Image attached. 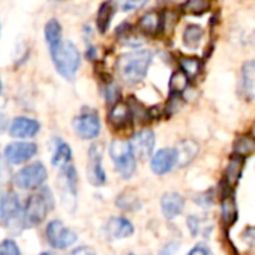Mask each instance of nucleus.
Returning <instances> with one entry per match:
<instances>
[{"mask_svg":"<svg viewBox=\"0 0 255 255\" xmlns=\"http://www.w3.org/2000/svg\"><path fill=\"white\" fill-rule=\"evenodd\" d=\"M116 12V6L114 2L111 0H105V2L99 6L98 14H96V29L99 33H105L111 24V20L114 17Z\"/></svg>","mask_w":255,"mask_h":255,"instance_id":"nucleus-22","label":"nucleus"},{"mask_svg":"<svg viewBox=\"0 0 255 255\" xmlns=\"http://www.w3.org/2000/svg\"><path fill=\"white\" fill-rule=\"evenodd\" d=\"M71 159H72V150H71L69 144L65 143L62 138H54V150H53L51 164L54 167L63 168V167L69 165Z\"/></svg>","mask_w":255,"mask_h":255,"instance_id":"nucleus-21","label":"nucleus"},{"mask_svg":"<svg viewBox=\"0 0 255 255\" xmlns=\"http://www.w3.org/2000/svg\"><path fill=\"white\" fill-rule=\"evenodd\" d=\"M53 194L48 188H44L42 191L30 195L24 207V227L33 228L41 225L45 221L48 212L53 209Z\"/></svg>","mask_w":255,"mask_h":255,"instance_id":"nucleus-4","label":"nucleus"},{"mask_svg":"<svg viewBox=\"0 0 255 255\" xmlns=\"http://www.w3.org/2000/svg\"><path fill=\"white\" fill-rule=\"evenodd\" d=\"M0 221L5 227L17 225L18 221L24 224V210L21 209L20 200L14 192L6 194L0 203Z\"/></svg>","mask_w":255,"mask_h":255,"instance_id":"nucleus-8","label":"nucleus"},{"mask_svg":"<svg viewBox=\"0 0 255 255\" xmlns=\"http://www.w3.org/2000/svg\"><path fill=\"white\" fill-rule=\"evenodd\" d=\"M128 255H135V254H128Z\"/></svg>","mask_w":255,"mask_h":255,"instance_id":"nucleus-43","label":"nucleus"},{"mask_svg":"<svg viewBox=\"0 0 255 255\" xmlns=\"http://www.w3.org/2000/svg\"><path fill=\"white\" fill-rule=\"evenodd\" d=\"M180 69L189 77H195L200 71H201V62L200 59L197 57H192V56H186V57H182L180 59Z\"/></svg>","mask_w":255,"mask_h":255,"instance_id":"nucleus-29","label":"nucleus"},{"mask_svg":"<svg viewBox=\"0 0 255 255\" xmlns=\"http://www.w3.org/2000/svg\"><path fill=\"white\" fill-rule=\"evenodd\" d=\"M177 165V152L176 147H165L159 149L156 153H153L150 159V168L155 174L164 176Z\"/></svg>","mask_w":255,"mask_h":255,"instance_id":"nucleus-13","label":"nucleus"},{"mask_svg":"<svg viewBox=\"0 0 255 255\" xmlns=\"http://www.w3.org/2000/svg\"><path fill=\"white\" fill-rule=\"evenodd\" d=\"M152 60L153 54L150 50H134L122 54L116 63V69L122 83L128 86L140 83L146 77Z\"/></svg>","mask_w":255,"mask_h":255,"instance_id":"nucleus-1","label":"nucleus"},{"mask_svg":"<svg viewBox=\"0 0 255 255\" xmlns=\"http://www.w3.org/2000/svg\"><path fill=\"white\" fill-rule=\"evenodd\" d=\"M221 210H222V219L227 225H233V222L237 218V207L230 195H224L222 203H221Z\"/></svg>","mask_w":255,"mask_h":255,"instance_id":"nucleus-28","label":"nucleus"},{"mask_svg":"<svg viewBox=\"0 0 255 255\" xmlns=\"http://www.w3.org/2000/svg\"><path fill=\"white\" fill-rule=\"evenodd\" d=\"M5 159L12 165H20L30 161L38 153V146L29 141H15L9 143L5 147Z\"/></svg>","mask_w":255,"mask_h":255,"instance_id":"nucleus-10","label":"nucleus"},{"mask_svg":"<svg viewBox=\"0 0 255 255\" xmlns=\"http://www.w3.org/2000/svg\"><path fill=\"white\" fill-rule=\"evenodd\" d=\"M188 228H189L192 237H197L200 234H207L209 233L206 219L201 218V216H197V215H192V216L188 218Z\"/></svg>","mask_w":255,"mask_h":255,"instance_id":"nucleus-31","label":"nucleus"},{"mask_svg":"<svg viewBox=\"0 0 255 255\" xmlns=\"http://www.w3.org/2000/svg\"><path fill=\"white\" fill-rule=\"evenodd\" d=\"M77 185H78V177H77V171L72 165H66L62 168L60 173V188L63 192L65 200L69 198L75 203L77 198Z\"/></svg>","mask_w":255,"mask_h":255,"instance_id":"nucleus-17","label":"nucleus"},{"mask_svg":"<svg viewBox=\"0 0 255 255\" xmlns=\"http://www.w3.org/2000/svg\"><path fill=\"white\" fill-rule=\"evenodd\" d=\"M0 90H2V80H0Z\"/></svg>","mask_w":255,"mask_h":255,"instance_id":"nucleus-42","label":"nucleus"},{"mask_svg":"<svg viewBox=\"0 0 255 255\" xmlns=\"http://www.w3.org/2000/svg\"><path fill=\"white\" fill-rule=\"evenodd\" d=\"M0 32H2V26H0Z\"/></svg>","mask_w":255,"mask_h":255,"instance_id":"nucleus-44","label":"nucleus"},{"mask_svg":"<svg viewBox=\"0 0 255 255\" xmlns=\"http://www.w3.org/2000/svg\"><path fill=\"white\" fill-rule=\"evenodd\" d=\"M138 29L144 35H156L162 30V15L156 12L144 14L138 21Z\"/></svg>","mask_w":255,"mask_h":255,"instance_id":"nucleus-23","label":"nucleus"},{"mask_svg":"<svg viewBox=\"0 0 255 255\" xmlns=\"http://www.w3.org/2000/svg\"><path fill=\"white\" fill-rule=\"evenodd\" d=\"M104 96H105L107 104H110V105L117 104L119 99H120V96H122L120 87H119L116 83H113L111 80L107 81V83L104 84Z\"/></svg>","mask_w":255,"mask_h":255,"instance_id":"nucleus-33","label":"nucleus"},{"mask_svg":"<svg viewBox=\"0 0 255 255\" xmlns=\"http://www.w3.org/2000/svg\"><path fill=\"white\" fill-rule=\"evenodd\" d=\"M243 165H245V156L234 153L230 158L227 170H225V183L228 188H233L239 183L242 173H243Z\"/></svg>","mask_w":255,"mask_h":255,"instance_id":"nucleus-20","label":"nucleus"},{"mask_svg":"<svg viewBox=\"0 0 255 255\" xmlns=\"http://www.w3.org/2000/svg\"><path fill=\"white\" fill-rule=\"evenodd\" d=\"M87 159V177L95 186H102L107 182V174L102 167V147L99 144H92L89 149Z\"/></svg>","mask_w":255,"mask_h":255,"instance_id":"nucleus-11","label":"nucleus"},{"mask_svg":"<svg viewBox=\"0 0 255 255\" xmlns=\"http://www.w3.org/2000/svg\"><path fill=\"white\" fill-rule=\"evenodd\" d=\"M242 239L252 248H255V225L254 227H248L243 234H242Z\"/></svg>","mask_w":255,"mask_h":255,"instance_id":"nucleus-36","label":"nucleus"},{"mask_svg":"<svg viewBox=\"0 0 255 255\" xmlns=\"http://www.w3.org/2000/svg\"><path fill=\"white\" fill-rule=\"evenodd\" d=\"M45 236L48 243L56 249H66L77 242V234L71 228H68L62 221L54 219L47 225Z\"/></svg>","mask_w":255,"mask_h":255,"instance_id":"nucleus-7","label":"nucleus"},{"mask_svg":"<svg viewBox=\"0 0 255 255\" xmlns=\"http://www.w3.org/2000/svg\"><path fill=\"white\" fill-rule=\"evenodd\" d=\"M210 2L209 0H186L183 5V11L191 14V15H201L206 11H209Z\"/></svg>","mask_w":255,"mask_h":255,"instance_id":"nucleus-30","label":"nucleus"},{"mask_svg":"<svg viewBox=\"0 0 255 255\" xmlns=\"http://www.w3.org/2000/svg\"><path fill=\"white\" fill-rule=\"evenodd\" d=\"M110 158L122 179H131L135 174L137 156L129 141L113 140L110 144Z\"/></svg>","mask_w":255,"mask_h":255,"instance_id":"nucleus-3","label":"nucleus"},{"mask_svg":"<svg viewBox=\"0 0 255 255\" xmlns=\"http://www.w3.org/2000/svg\"><path fill=\"white\" fill-rule=\"evenodd\" d=\"M39 255H51L50 252H42V254H39Z\"/></svg>","mask_w":255,"mask_h":255,"instance_id":"nucleus-41","label":"nucleus"},{"mask_svg":"<svg viewBox=\"0 0 255 255\" xmlns=\"http://www.w3.org/2000/svg\"><path fill=\"white\" fill-rule=\"evenodd\" d=\"M189 86V77L180 69V71H174L170 77L168 81V89L171 93H183Z\"/></svg>","mask_w":255,"mask_h":255,"instance_id":"nucleus-27","label":"nucleus"},{"mask_svg":"<svg viewBox=\"0 0 255 255\" xmlns=\"http://www.w3.org/2000/svg\"><path fill=\"white\" fill-rule=\"evenodd\" d=\"M176 152H177V167H186L198 156L200 146L194 140H182L176 146Z\"/></svg>","mask_w":255,"mask_h":255,"instance_id":"nucleus-18","label":"nucleus"},{"mask_svg":"<svg viewBox=\"0 0 255 255\" xmlns=\"http://www.w3.org/2000/svg\"><path fill=\"white\" fill-rule=\"evenodd\" d=\"M39 129L41 125L38 120L27 116H18L9 125V135L18 140H27L33 138L39 132Z\"/></svg>","mask_w":255,"mask_h":255,"instance_id":"nucleus-12","label":"nucleus"},{"mask_svg":"<svg viewBox=\"0 0 255 255\" xmlns=\"http://www.w3.org/2000/svg\"><path fill=\"white\" fill-rule=\"evenodd\" d=\"M50 53H51L54 68L59 72V75L68 81L74 80L81 65V54L78 48L71 41L62 39L57 45L50 48Z\"/></svg>","mask_w":255,"mask_h":255,"instance_id":"nucleus-2","label":"nucleus"},{"mask_svg":"<svg viewBox=\"0 0 255 255\" xmlns=\"http://www.w3.org/2000/svg\"><path fill=\"white\" fill-rule=\"evenodd\" d=\"M44 36H45L48 48H53L62 41V26L56 18H51L47 21L44 27Z\"/></svg>","mask_w":255,"mask_h":255,"instance_id":"nucleus-24","label":"nucleus"},{"mask_svg":"<svg viewBox=\"0 0 255 255\" xmlns=\"http://www.w3.org/2000/svg\"><path fill=\"white\" fill-rule=\"evenodd\" d=\"M48 177L47 168L42 162H32L23 167L14 176V183L17 188L24 191H32L41 188Z\"/></svg>","mask_w":255,"mask_h":255,"instance_id":"nucleus-5","label":"nucleus"},{"mask_svg":"<svg viewBox=\"0 0 255 255\" xmlns=\"http://www.w3.org/2000/svg\"><path fill=\"white\" fill-rule=\"evenodd\" d=\"M132 120V113L128 104L117 102L111 105V110L108 113V123H111L114 128H123Z\"/></svg>","mask_w":255,"mask_h":255,"instance_id":"nucleus-19","label":"nucleus"},{"mask_svg":"<svg viewBox=\"0 0 255 255\" xmlns=\"http://www.w3.org/2000/svg\"><path fill=\"white\" fill-rule=\"evenodd\" d=\"M185 209V198L179 192H167L161 198V210L162 215L171 221L176 219Z\"/></svg>","mask_w":255,"mask_h":255,"instance_id":"nucleus-15","label":"nucleus"},{"mask_svg":"<svg viewBox=\"0 0 255 255\" xmlns=\"http://www.w3.org/2000/svg\"><path fill=\"white\" fill-rule=\"evenodd\" d=\"M149 3V0H120V9L125 12L138 11Z\"/></svg>","mask_w":255,"mask_h":255,"instance_id":"nucleus-35","label":"nucleus"},{"mask_svg":"<svg viewBox=\"0 0 255 255\" xmlns=\"http://www.w3.org/2000/svg\"><path fill=\"white\" fill-rule=\"evenodd\" d=\"M204 30L198 24H188L183 30V44L188 48H197L203 41Z\"/></svg>","mask_w":255,"mask_h":255,"instance_id":"nucleus-25","label":"nucleus"},{"mask_svg":"<svg viewBox=\"0 0 255 255\" xmlns=\"http://www.w3.org/2000/svg\"><path fill=\"white\" fill-rule=\"evenodd\" d=\"M242 95L248 101H255V60H248L240 69Z\"/></svg>","mask_w":255,"mask_h":255,"instance_id":"nucleus-16","label":"nucleus"},{"mask_svg":"<svg viewBox=\"0 0 255 255\" xmlns=\"http://www.w3.org/2000/svg\"><path fill=\"white\" fill-rule=\"evenodd\" d=\"M117 207L123 209V210H128V212H135L141 207V203L132 195V194H122L119 195L117 198Z\"/></svg>","mask_w":255,"mask_h":255,"instance_id":"nucleus-32","label":"nucleus"},{"mask_svg":"<svg viewBox=\"0 0 255 255\" xmlns=\"http://www.w3.org/2000/svg\"><path fill=\"white\" fill-rule=\"evenodd\" d=\"M188 255H212V252L206 245H197L188 252Z\"/></svg>","mask_w":255,"mask_h":255,"instance_id":"nucleus-37","label":"nucleus"},{"mask_svg":"<svg viewBox=\"0 0 255 255\" xmlns=\"http://www.w3.org/2000/svg\"><path fill=\"white\" fill-rule=\"evenodd\" d=\"M69 255H96V252L90 246H78L74 251H71Z\"/></svg>","mask_w":255,"mask_h":255,"instance_id":"nucleus-38","label":"nucleus"},{"mask_svg":"<svg viewBox=\"0 0 255 255\" xmlns=\"http://www.w3.org/2000/svg\"><path fill=\"white\" fill-rule=\"evenodd\" d=\"M9 119H8V116H5L3 113H0V135L2 134H5L8 129H9Z\"/></svg>","mask_w":255,"mask_h":255,"instance_id":"nucleus-40","label":"nucleus"},{"mask_svg":"<svg viewBox=\"0 0 255 255\" xmlns=\"http://www.w3.org/2000/svg\"><path fill=\"white\" fill-rule=\"evenodd\" d=\"M72 128L81 140H95L101 132V120L95 110L83 108V111L74 119Z\"/></svg>","mask_w":255,"mask_h":255,"instance_id":"nucleus-6","label":"nucleus"},{"mask_svg":"<svg viewBox=\"0 0 255 255\" xmlns=\"http://www.w3.org/2000/svg\"><path fill=\"white\" fill-rule=\"evenodd\" d=\"M179 246H180L179 242H173V243L167 245V246L161 251V255H174V254L177 252Z\"/></svg>","mask_w":255,"mask_h":255,"instance_id":"nucleus-39","label":"nucleus"},{"mask_svg":"<svg viewBox=\"0 0 255 255\" xmlns=\"http://www.w3.org/2000/svg\"><path fill=\"white\" fill-rule=\"evenodd\" d=\"M129 143L132 146L135 156L140 161H146V159L153 156L156 137H155V132L150 129V128H144V129H141L132 135Z\"/></svg>","mask_w":255,"mask_h":255,"instance_id":"nucleus-9","label":"nucleus"},{"mask_svg":"<svg viewBox=\"0 0 255 255\" xmlns=\"http://www.w3.org/2000/svg\"><path fill=\"white\" fill-rule=\"evenodd\" d=\"M0 255H23L18 245L12 239H5L0 242Z\"/></svg>","mask_w":255,"mask_h":255,"instance_id":"nucleus-34","label":"nucleus"},{"mask_svg":"<svg viewBox=\"0 0 255 255\" xmlns=\"http://www.w3.org/2000/svg\"><path fill=\"white\" fill-rule=\"evenodd\" d=\"M233 150L236 155L240 156H249L252 153H255V137L252 135H240L233 146Z\"/></svg>","mask_w":255,"mask_h":255,"instance_id":"nucleus-26","label":"nucleus"},{"mask_svg":"<svg viewBox=\"0 0 255 255\" xmlns=\"http://www.w3.org/2000/svg\"><path fill=\"white\" fill-rule=\"evenodd\" d=\"M134 231H135V228L131 224V221L123 216H113L108 219V222L105 225V233L113 240L128 239L134 234Z\"/></svg>","mask_w":255,"mask_h":255,"instance_id":"nucleus-14","label":"nucleus"}]
</instances>
